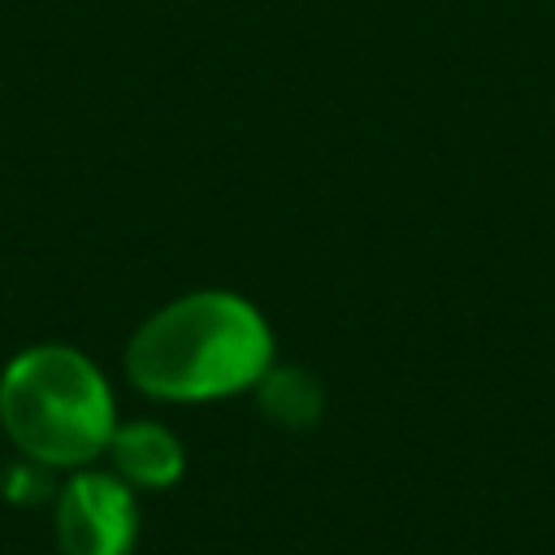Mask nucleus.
I'll return each instance as SVG.
<instances>
[{
    "label": "nucleus",
    "mask_w": 555,
    "mask_h": 555,
    "mask_svg": "<svg viewBox=\"0 0 555 555\" xmlns=\"http://www.w3.org/2000/svg\"><path fill=\"white\" fill-rule=\"evenodd\" d=\"M264 312L238 291H186L160 304L126 343V377L160 403H221L273 369Z\"/></svg>",
    "instance_id": "nucleus-1"
},
{
    "label": "nucleus",
    "mask_w": 555,
    "mask_h": 555,
    "mask_svg": "<svg viewBox=\"0 0 555 555\" xmlns=\"http://www.w3.org/2000/svg\"><path fill=\"white\" fill-rule=\"evenodd\" d=\"M0 429L22 460L48 473L91 468L117 429V399L87 351L35 343L0 369Z\"/></svg>",
    "instance_id": "nucleus-2"
},
{
    "label": "nucleus",
    "mask_w": 555,
    "mask_h": 555,
    "mask_svg": "<svg viewBox=\"0 0 555 555\" xmlns=\"http://www.w3.org/2000/svg\"><path fill=\"white\" fill-rule=\"evenodd\" d=\"M52 538L61 555H134V490L108 468H74L52 494Z\"/></svg>",
    "instance_id": "nucleus-3"
},
{
    "label": "nucleus",
    "mask_w": 555,
    "mask_h": 555,
    "mask_svg": "<svg viewBox=\"0 0 555 555\" xmlns=\"http://www.w3.org/2000/svg\"><path fill=\"white\" fill-rule=\"evenodd\" d=\"M104 460L130 490H169L186 473V451L160 421H117Z\"/></svg>",
    "instance_id": "nucleus-4"
},
{
    "label": "nucleus",
    "mask_w": 555,
    "mask_h": 555,
    "mask_svg": "<svg viewBox=\"0 0 555 555\" xmlns=\"http://www.w3.org/2000/svg\"><path fill=\"white\" fill-rule=\"evenodd\" d=\"M256 390H260L264 416L286 425V429H304L321 416V386L304 369H286V364L273 360V369L256 382Z\"/></svg>",
    "instance_id": "nucleus-5"
}]
</instances>
